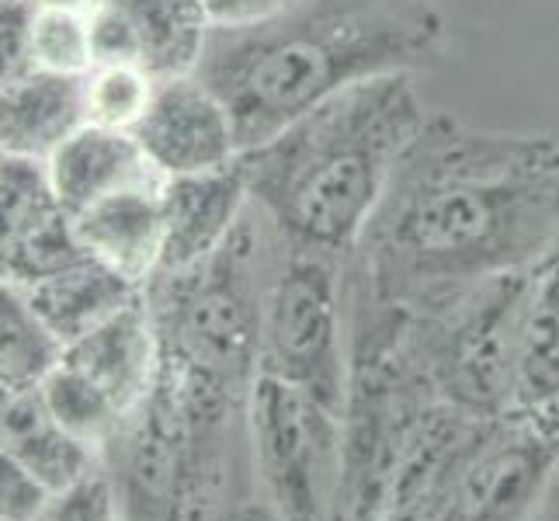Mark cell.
Listing matches in <instances>:
<instances>
[{
	"label": "cell",
	"mask_w": 559,
	"mask_h": 521,
	"mask_svg": "<svg viewBox=\"0 0 559 521\" xmlns=\"http://www.w3.org/2000/svg\"><path fill=\"white\" fill-rule=\"evenodd\" d=\"M556 244L559 140L428 115L348 258V275L420 310L484 279L528 272Z\"/></svg>",
	"instance_id": "6da1fadb"
},
{
	"label": "cell",
	"mask_w": 559,
	"mask_h": 521,
	"mask_svg": "<svg viewBox=\"0 0 559 521\" xmlns=\"http://www.w3.org/2000/svg\"><path fill=\"white\" fill-rule=\"evenodd\" d=\"M449 28L431 0H293L247 28H216L202 81L234 115L240 153L355 84L435 67Z\"/></svg>",
	"instance_id": "7a4b0ae2"
},
{
	"label": "cell",
	"mask_w": 559,
	"mask_h": 521,
	"mask_svg": "<svg viewBox=\"0 0 559 521\" xmlns=\"http://www.w3.org/2000/svg\"><path fill=\"white\" fill-rule=\"evenodd\" d=\"M424 122L414 73H390L320 102L237 164L250 202L285 240L355 254Z\"/></svg>",
	"instance_id": "3957f363"
},
{
	"label": "cell",
	"mask_w": 559,
	"mask_h": 521,
	"mask_svg": "<svg viewBox=\"0 0 559 521\" xmlns=\"http://www.w3.org/2000/svg\"><path fill=\"white\" fill-rule=\"evenodd\" d=\"M243 521H348L344 414L267 372L250 396Z\"/></svg>",
	"instance_id": "277c9868"
},
{
	"label": "cell",
	"mask_w": 559,
	"mask_h": 521,
	"mask_svg": "<svg viewBox=\"0 0 559 521\" xmlns=\"http://www.w3.org/2000/svg\"><path fill=\"white\" fill-rule=\"evenodd\" d=\"M348 258L278 234L261 320V372L337 414L348 400Z\"/></svg>",
	"instance_id": "5b68a950"
},
{
	"label": "cell",
	"mask_w": 559,
	"mask_h": 521,
	"mask_svg": "<svg viewBox=\"0 0 559 521\" xmlns=\"http://www.w3.org/2000/svg\"><path fill=\"white\" fill-rule=\"evenodd\" d=\"M528 272L484 279L417 310L441 400L473 417L511 414Z\"/></svg>",
	"instance_id": "8992f818"
},
{
	"label": "cell",
	"mask_w": 559,
	"mask_h": 521,
	"mask_svg": "<svg viewBox=\"0 0 559 521\" xmlns=\"http://www.w3.org/2000/svg\"><path fill=\"white\" fill-rule=\"evenodd\" d=\"M136 140L164 178L219 170L240 157L234 115L199 73L157 87Z\"/></svg>",
	"instance_id": "52a82bcc"
},
{
	"label": "cell",
	"mask_w": 559,
	"mask_h": 521,
	"mask_svg": "<svg viewBox=\"0 0 559 521\" xmlns=\"http://www.w3.org/2000/svg\"><path fill=\"white\" fill-rule=\"evenodd\" d=\"M0 188H4V285L28 288L87 258L76 240L73 216L49 181L46 161L4 153Z\"/></svg>",
	"instance_id": "ba28073f"
},
{
	"label": "cell",
	"mask_w": 559,
	"mask_h": 521,
	"mask_svg": "<svg viewBox=\"0 0 559 521\" xmlns=\"http://www.w3.org/2000/svg\"><path fill=\"white\" fill-rule=\"evenodd\" d=\"M164 205V258L160 272H185L212 258L234 237L243 212L250 209V191L240 164L205 174L167 178L160 191Z\"/></svg>",
	"instance_id": "9c48e42d"
},
{
	"label": "cell",
	"mask_w": 559,
	"mask_h": 521,
	"mask_svg": "<svg viewBox=\"0 0 559 521\" xmlns=\"http://www.w3.org/2000/svg\"><path fill=\"white\" fill-rule=\"evenodd\" d=\"M63 362L105 390L129 421L136 417L160 369L157 320H153L146 296L132 299L126 310L94 327L91 334L67 344Z\"/></svg>",
	"instance_id": "30bf717a"
},
{
	"label": "cell",
	"mask_w": 559,
	"mask_h": 521,
	"mask_svg": "<svg viewBox=\"0 0 559 521\" xmlns=\"http://www.w3.org/2000/svg\"><path fill=\"white\" fill-rule=\"evenodd\" d=\"M508 417L559 435V244L528 272Z\"/></svg>",
	"instance_id": "8fae6325"
},
{
	"label": "cell",
	"mask_w": 559,
	"mask_h": 521,
	"mask_svg": "<svg viewBox=\"0 0 559 521\" xmlns=\"http://www.w3.org/2000/svg\"><path fill=\"white\" fill-rule=\"evenodd\" d=\"M46 170L70 216L108 196H119V191H132V188L160 191L167 185V178L153 167L146 150L140 146L136 132L105 129L91 122L76 129L52 153L46 161Z\"/></svg>",
	"instance_id": "7c38bea8"
},
{
	"label": "cell",
	"mask_w": 559,
	"mask_h": 521,
	"mask_svg": "<svg viewBox=\"0 0 559 521\" xmlns=\"http://www.w3.org/2000/svg\"><path fill=\"white\" fill-rule=\"evenodd\" d=\"M81 126H87L84 76L32 70L4 81L0 143L8 157L49 161Z\"/></svg>",
	"instance_id": "4fadbf2b"
},
{
	"label": "cell",
	"mask_w": 559,
	"mask_h": 521,
	"mask_svg": "<svg viewBox=\"0 0 559 521\" xmlns=\"http://www.w3.org/2000/svg\"><path fill=\"white\" fill-rule=\"evenodd\" d=\"M160 191L132 188L81 209L73 216L76 240H81V247L91 258L115 268L129 282L146 285L160 272V258H164Z\"/></svg>",
	"instance_id": "5bb4252c"
},
{
	"label": "cell",
	"mask_w": 559,
	"mask_h": 521,
	"mask_svg": "<svg viewBox=\"0 0 559 521\" xmlns=\"http://www.w3.org/2000/svg\"><path fill=\"white\" fill-rule=\"evenodd\" d=\"M132 38L136 63L157 81L195 76L216 32L205 0H108Z\"/></svg>",
	"instance_id": "9a60e30c"
},
{
	"label": "cell",
	"mask_w": 559,
	"mask_h": 521,
	"mask_svg": "<svg viewBox=\"0 0 559 521\" xmlns=\"http://www.w3.org/2000/svg\"><path fill=\"white\" fill-rule=\"evenodd\" d=\"M25 466L38 484L63 494L105 466V455L70 435L46 407L38 390L4 393V452Z\"/></svg>",
	"instance_id": "2e32d148"
},
{
	"label": "cell",
	"mask_w": 559,
	"mask_h": 521,
	"mask_svg": "<svg viewBox=\"0 0 559 521\" xmlns=\"http://www.w3.org/2000/svg\"><path fill=\"white\" fill-rule=\"evenodd\" d=\"M17 293L28 299V306L43 317V323L56 338L63 344H73L76 338L91 334L94 327H102L119 310H126L132 299H140L143 285L129 282L115 268L87 254L67 264L63 272H56L28 288H17Z\"/></svg>",
	"instance_id": "e0dca14e"
},
{
	"label": "cell",
	"mask_w": 559,
	"mask_h": 521,
	"mask_svg": "<svg viewBox=\"0 0 559 521\" xmlns=\"http://www.w3.org/2000/svg\"><path fill=\"white\" fill-rule=\"evenodd\" d=\"M67 344L43 323L14 285L0 293V382L4 393L38 390L63 362Z\"/></svg>",
	"instance_id": "ac0fdd59"
},
{
	"label": "cell",
	"mask_w": 559,
	"mask_h": 521,
	"mask_svg": "<svg viewBox=\"0 0 559 521\" xmlns=\"http://www.w3.org/2000/svg\"><path fill=\"white\" fill-rule=\"evenodd\" d=\"M49 414L63 424L70 435L87 441L91 449H98L102 455L119 441V435L129 428V417L115 407V400L98 390L87 376L70 369L67 362L56 365V372L38 386Z\"/></svg>",
	"instance_id": "d6986e66"
},
{
	"label": "cell",
	"mask_w": 559,
	"mask_h": 521,
	"mask_svg": "<svg viewBox=\"0 0 559 521\" xmlns=\"http://www.w3.org/2000/svg\"><path fill=\"white\" fill-rule=\"evenodd\" d=\"M157 87L160 81L140 63H98L84 76L87 122L136 132L157 98Z\"/></svg>",
	"instance_id": "ffe728a7"
},
{
	"label": "cell",
	"mask_w": 559,
	"mask_h": 521,
	"mask_svg": "<svg viewBox=\"0 0 559 521\" xmlns=\"http://www.w3.org/2000/svg\"><path fill=\"white\" fill-rule=\"evenodd\" d=\"M98 67L91 17L38 8L32 22V70L87 76Z\"/></svg>",
	"instance_id": "44dd1931"
},
{
	"label": "cell",
	"mask_w": 559,
	"mask_h": 521,
	"mask_svg": "<svg viewBox=\"0 0 559 521\" xmlns=\"http://www.w3.org/2000/svg\"><path fill=\"white\" fill-rule=\"evenodd\" d=\"M35 521H122L108 466L94 470L87 479L63 494H52L49 505L35 514Z\"/></svg>",
	"instance_id": "7402d4cb"
},
{
	"label": "cell",
	"mask_w": 559,
	"mask_h": 521,
	"mask_svg": "<svg viewBox=\"0 0 559 521\" xmlns=\"http://www.w3.org/2000/svg\"><path fill=\"white\" fill-rule=\"evenodd\" d=\"M52 490L17 466L14 459L0 455V521H35V514L49 505Z\"/></svg>",
	"instance_id": "603a6c76"
},
{
	"label": "cell",
	"mask_w": 559,
	"mask_h": 521,
	"mask_svg": "<svg viewBox=\"0 0 559 521\" xmlns=\"http://www.w3.org/2000/svg\"><path fill=\"white\" fill-rule=\"evenodd\" d=\"M35 0H0V38H4V81L32 73V22Z\"/></svg>",
	"instance_id": "cb8c5ba5"
},
{
	"label": "cell",
	"mask_w": 559,
	"mask_h": 521,
	"mask_svg": "<svg viewBox=\"0 0 559 521\" xmlns=\"http://www.w3.org/2000/svg\"><path fill=\"white\" fill-rule=\"evenodd\" d=\"M293 0H205L209 17L216 28H247L275 17L278 11H285Z\"/></svg>",
	"instance_id": "d4e9b609"
},
{
	"label": "cell",
	"mask_w": 559,
	"mask_h": 521,
	"mask_svg": "<svg viewBox=\"0 0 559 521\" xmlns=\"http://www.w3.org/2000/svg\"><path fill=\"white\" fill-rule=\"evenodd\" d=\"M38 8H52V11H70V14H84L94 17L108 0H35Z\"/></svg>",
	"instance_id": "484cf974"
}]
</instances>
